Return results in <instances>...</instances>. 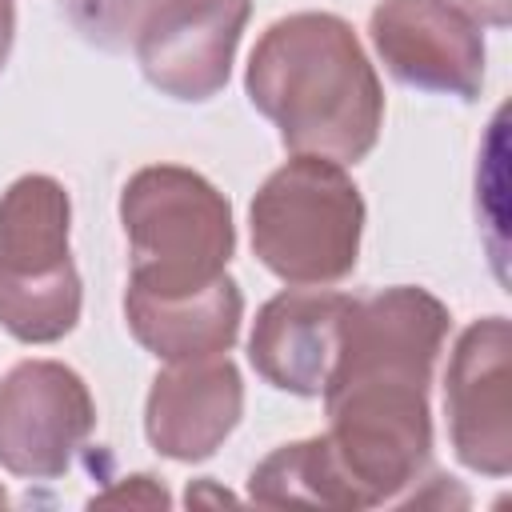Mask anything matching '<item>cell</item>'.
<instances>
[{"label": "cell", "instance_id": "6da1fadb", "mask_svg": "<svg viewBox=\"0 0 512 512\" xmlns=\"http://www.w3.org/2000/svg\"><path fill=\"white\" fill-rule=\"evenodd\" d=\"M244 88L292 156L356 164L380 140V76L352 24L332 12H292L268 24L248 56Z\"/></svg>", "mask_w": 512, "mask_h": 512}, {"label": "cell", "instance_id": "7a4b0ae2", "mask_svg": "<svg viewBox=\"0 0 512 512\" xmlns=\"http://www.w3.org/2000/svg\"><path fill=\"white\" fill-rule=\"evenodd\" d=\"M252 252L284 284L328 288L360 260L364 196L344 164L292 156L252 196Z\"/></svg>", "mask_w": 512, "mask_h": 512}, {"label": "cell", "instance_id": "3957f363", "mask_svg": "<svg viewBox=\"0 0 512 512\" xmlns=\"http://www.w3.org/2000/svg\"><path fill=\"white\" fill-rule=\"evenodd\" d=\"M128 236V288L184 292L228 272L236 224L228 196L184 164H148L120 192Z\"/></svg>", "mask_w": 512, "mask_h": 512}, {"label": "cell", "instance_id": "277c9868", "mask_svg": "<svg viewBox=\"0 0 512 512\" xmlns=\"http://www.w3.org/2000/svg\"><path fill=\"white\" fill-rule=\"evenodd\" d=\"M432 380L388 372L332 376L324 396V444L344 476L348 508L396 504L432 456Z\"/></svg>", "mask_w": 512, "mask_h": 512}, {"label": "cell", "instance_id": "5b68a950", "mask_svg": "<svg viewBox=\"0 0 512 512\" xmlns=\"http://www.w3.org/2000/svg\"><path fill=\"white\" fill-rule=\"evenodd\" d=\"M68 224L72 200L44 172L12 180L0 196V328L24 344H56L80 320Z\"/></svg>", "mask_w": 512, "mask_h": 512}, {"label": "cell", "instance_id": "8992f818", "mask_svg": "<svg viewBox=\"0 0 512 512\" xmlns=\"http://www.w3.org/2000/svg\"><path fill=\"white\" fill-rule=\"evenodd\" d=\"M96 428V404L80 372L60 360H20L0 380V468L24 480H56Z\"/></svg>", "mask_w": 512, "mask_h": 512}, {"label": "cell", "instance_id": "52a82bcc", "mask_svg": "<svg viewBox=\"0 0 512 512\" xmlns=\"http://www.w3.org/2000/svg\"><path fill=\"white\" fill-rule=\"evenodd\" d=\"M252 0H156L136 28L144 80L184 104L212 100L232 72Z\"/></svg>", "mask_w": 512, "mask_h": 512}, {"label": "cell", "instance_id": "ba28073f", "mask_svg": "<svg viewBox=\"0 0 512 512\" xmlns=\"http://www.w3.org/2000/svg\"><path fill=\"white\" fill-rule=\"evenodd\" d=\"M368 36L400 84L456 100L480 96L484 36L452 0H380L368 16Z\"/></svg>", "mask_w": 512, "mask_h": 512}, {"label": "cell", "instance_id": "9c48e42d", "mask_svg": "<svg viewBox=\"0 0 512 512\" xmlns=\"http://www.w3.org/2000/svg\"><path fill=\"white\" fill-rule=\"evenodd\" d=\"M512 328L504 316L468 324L444 376L452 452L480 476L512 472Z\"/></svg>", "mask_w": 512, "mask_h": 512}, {"label": "cell", "instance_id": "30bf717a", "mask_svg": "<svg viewBox=\"0 0 512 512\" xmlns=\"http://www.w3.org/2000/svg\"><path fill=\"white\" fill-rule=\"evenodd\" d=\"M356 296L292 288L272 296L252 324L248 360L256 376L292 396H320L340 360L344 324Z\"/></svg>", "mask_w": 512, "mask_h": 512}, {"label": "cell", "instance_id": "8fae6325", "mask_svg": "<svg viewBox=\"0 0 512 512\" xmlns=\"http://www.w3.org/2000/svg\"><path fill=\"white\" fill-rule=\"evenodd\" d=\"M244 416L240 368L220 356L168 360L144 400L148 444L180 464L208 460Z\"/></svg>", "mask_w": 512, "mask_h": 512}, {"label": "cell", "instance_id": "7c38bea8", "mask_svg": "<svg viewBox=\"0 0 512 512\" xmlns=\"http://www.w3.org/2000/svg\"><path fill=\"white\" fill-rule=\"evenodd\" d=\"M128 332L156 360H196L220 356L236 344L244 320L240 284L224 272L204 288L184 292H124Z\"/></svg>", "mask_w": 512, "mask_h": 512}, {"label": "cell", "instance_id": "4fadbf2b", "mask_svg": "<svg viewBox=\"0 0 512 512\" xmlns=\"http://www.w3.org/2000/svg\"><path fill=\"white\" fill-rule=\"evenodd\" d=\"M248 496L256 504H272V508H288V504L348 508L344 476H340L324 436L292 440V444H280L272 456H264L248 476Z\"/></svg>", "mask_w": 512, "mask_h": 512}, {"label": "cell", "instance_id": "5bb4252c", "mask_svg": "<svg viewBox=\"0 0 512 512\" xmlns=\"http://www.w3.org/2000/svg\"><path fill=\"white\" fill-rule=\"evenodd\" d=\"M152 4L156 0H64V12L88 44L120 52L136 40V28Z\"/></svg>", "mask_w": 512, "mask_h": 512}, {"label": "cell", "instance_id": "9a60e30c", "mask_svg": "<svg viewBox=\"0 0 512 512\" xmlns=\"http://www.w3.org/2000/svg\"><path fill=\"white\" fill-rule=\"evenodd\" d=\"M92 504H144V508H160L168 504V492L156 476H128L120 484H112L108 492H96Z\"/></svg>", "mask_w": 512, "mask_h": 512}, {"label": "cell", "instance_id": "2e32d148", "mask_svg": "<svg viewBox=\"0 0 512 512\" xmlns=\"http://www.w3.org/2000/svg\"><path fill=\"white\" fill-rule=\"evenodd\" d=\"M512 0H460L456 8H464L476 24H492V28H508L512 12H508Z\"/></svg>", "mask_w": 512, "mask_h": 512}, {"label": "cell", "instance_id": "e0dca14e", "mask_svg": "<svg viewBox=\"0 0 512 512\" xmlns=\"http://www.w3.org/2000/svg\"><path fill=\"white\" fill-rule=\"evenodd\" d=\"M12 40H16V4L12 0H0V72L8 64Z\"/></svg>", "mask_w": 512, "mask_h": 512}, {"label": "cell", "instance_id": "ac0fdd59", "mask_svg": "<svg viewBox=\"0 0 512 512\" xmlns=\"http://www.w3.org/2000/svg\"><path fill=\"white\" fill-rule=\"evenodd\" d=\"M4 504H8V492H4V488H0V508H4Z\"/></svg>", "mask_w": 512, "mask_h": 512}]
</instances>
